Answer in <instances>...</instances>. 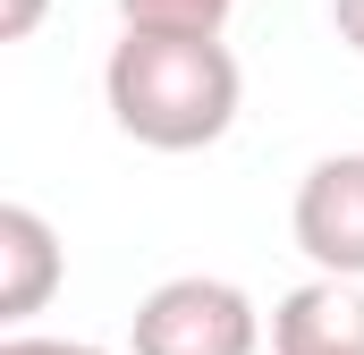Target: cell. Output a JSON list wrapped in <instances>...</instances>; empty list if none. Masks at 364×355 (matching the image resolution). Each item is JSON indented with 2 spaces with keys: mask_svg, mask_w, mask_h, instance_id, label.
Wrapping results in <instances>:
<instances>
[{
  "mask_svg": "<svg viewBox=\"0 0 364 355\" xmlns=\"http://www.w3.org/2000/svg\"><path fill=\"white\" fill-rule=\"evenodd\" d=\"M237 51L229 43H178V34H119L102 60V102L119 136L153 153H203L237 119Z\"/></svg>",
  "mask_w": 364,
  "mask_h": 355,
  "instance_id": "obj_1",
  "label": "cell"
},
{
  "mask_svg": "<svg viewBox=\"0 0 364 355\" xmlns=\"http://www.w3.org/2000/svg\"><path fill=\"white\" fill-rule=\"evenodd\" d=\"M127 339H136V355H255L263 347V313H255V296L237 279L178 271L136 305Z\"/></svg>",
  "mask_w": 364,
  "mask_h": 355,
  "instance_id": "obj_2",
  "label": "cell"
},
{
  "mask_svg": "<svg viewBox=\"0 0 364 355\" xmlns=\"http://www.w3.org/2000/svg\"><path fill=\"white\" fill-rule=\"evenodd\" d=\"M288 229L322 279H364V153H322L296 178Z\"/></svg>",
  "mask_w": 364,
  "mask_h": 355,
  "instance_id": "obj_3",
  "label": "cell"
},
{
  "mask_svg": "<svg viewBox=\"0 0 364 355\" xmlns=\"http://www.w3.org/2000/svg\"><path fill=\"white\" fill-rule=\"evenodd\" d=\"M272 355H364V288L356 279H305L272 313Z\"/></svg>",
  "mask_w": 364,
  "mask_h": 355,
  "instance_id": "obj_4",
  "label": "cell"
},
{
  "mask_svg": "<svg viewBox=\"0 0 364 355\" xmlns=\"http://www.w3.org/2000/svg\"><path fill=\"white\" fill-rule=\"evenodd\" d=\"M68 279V254L34 203H0V322H34L51 288Z\"/></svg>",
  "mask_w": 364,
  "mask_h": 355,
  "instance_id": "obj_5",
  "label": "cell"
},
{
  "mask_svg": "<svg viewBox=\"0 0 364 355\" xmlns=\"http://www.w3.org/2000/svg\"><path fill=\"white\" fill-rule=\"evenodd\" d=\"M237 0H119L127 34H178V43H220Z\"/></svg>",
  "mask_w": 364,
  "mask_h": 355,
  "instance_id": "obj_6",
  "label": "cell"
},
{
  "mask_svg": "<svg viewBox=\"0 0 364 355\" xmlns=\"http://www.w3.org/2000/svg\"><path fill=\"white\" fill-rule=\"evenodd\" d=\"M0 355H110V347H93V339H34V330H9Z\"/></svg>",
  "mask_w": 364,
  "mask_h": 355,
  "instance_id": "obj_7",
  "label": "cell"
},
{
  "mask_svg": "<svg viewBox=\"0 0 364 355\" xmlns=\"http://www.w3.org/2000/svg\"><path fill=\"white\" fill-rule=\"evenodd\" d=\"M43 9H51V0H0V43H34Z\"/></svg>",
  "mask_w": 364,
  "mask_h": 355,
  "instance_id": "obj_8",
  "label": "cell"
},
{
  "mask_svg": "<svg viewBox=\"0 0 364 355\" xmlns=\"http://www.w3.org/2000/svg\"><path fill=\"white\" fill-rule=\"evenodd\" d=\"M331 26H339L348 51H364V0H331Z\"/></svg>",
  "mask_w": 364,
  "mask_h": 355,
  "instance_id": "obj_9",
  "label": "cell"
}]
</instances>
